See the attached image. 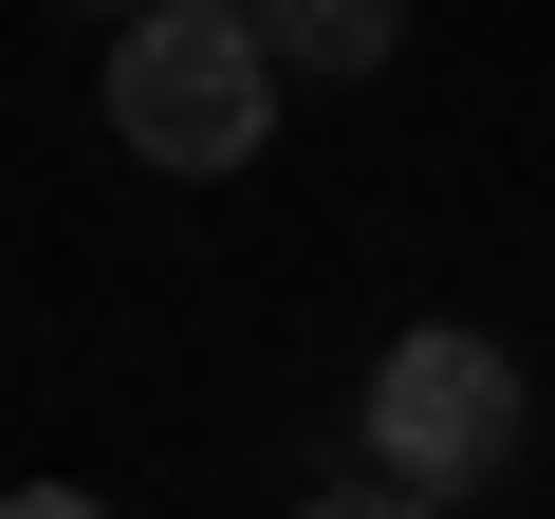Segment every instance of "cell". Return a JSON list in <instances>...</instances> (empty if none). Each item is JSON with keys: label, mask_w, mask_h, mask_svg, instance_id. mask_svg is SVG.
<instances>
[{"label": "cell", "mask_w": 555, "mask_h": 519, "mask_svg": "<svg viewBox=\"0 0 555 519\" xmlns=\"http://www.w3.org/2000/svg\"><path fill=\"white\" fill-rule=\"evenodd\" d=\"M0 519H112L93 482H20V501H0Z\"/></svg>", "instance_id": "5b68a950"}, {"label": "cell", "mask_w": 555, "mask_h": 519, "mask_svg": "<svg viewBox=\"0 0 555 519\" xmlns=\"http://www.w3.org/2000/svg\"><path fill=\"white\" fill-rule=\"evenodd\" d=\"M112 149H149L185 186H222V167L278 149V75H259L241 0H149V20L112 38Z\"/></svg>", "instance_id": "6da1fadb"}, {"label": "cell", "mask_w": 555, "mask_h": 519, "mask_svg": "<svg viewBox=\"0 0 555 519\" xmlns=\"http://www.w3.org/2000/svg\"><path fill=\"white\" fill-rule=\"evenodd\" d=\"M297 519H444V501H389V482H315Z\"/></svg>", "instance_id": "277c9868"}, {"label": "cell", "mask_w": 555, "mask_h": 519, "mask_svg": "<svg viewBox=\"0 0 555 519\" xmlns=\"http://www.w3.org/2000/svg\"><path fill=\"white\" fill-rule=\"evenodd\" d=\"M500 445H518V353L500 334L426 316V334L371 353V482L389 501H463V482H500Z\"/></svg>", "instance_id": "7a4b0ae2"}, {"label": "cell", "mask_w": 555, "mask_h": 519, "mask_svg": "<svg viewBox=\"0 0 555 519\" xmlns=\"http://www.w3.org/2000/svg\"><path fill=\"white\" fill-rule=\"evenodd\" d=\"M371 56H389L371 0H278V20H259V75H371Z\"/></svg>", "instance_id": "3957f363"}]
</instances>
